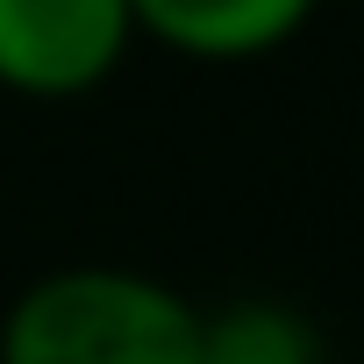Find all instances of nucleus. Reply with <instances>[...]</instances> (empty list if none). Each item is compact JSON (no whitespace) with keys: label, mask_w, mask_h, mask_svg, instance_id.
Masks as SVG:
<instances>
[{"label":"nucleus","mask_w":364,"mask_h":364,"mask_svg":"<svg viewBox=\"0 0 364 364\" xmlns=\"http://www.w3.org/2000/svg\"><path fill=\"white\" fill-rule=\"evenodd\" d=\"M193 364H328V336L307 307L243 293L222 307H200V350Z\"/></svg>","instance_id":"4"},{"label":"nucleus","mask_w":364,"mask_h":364,"mask_svg":"<svg viewBox=\"0 0 364 364\" xmlns=\"http://www.w3.org/2000/svg\"><path fill=\"white\" fill-rule=\"evenodd\" d=\"M200 307L129 264H65L15 293L0 364H193Z\"/></svg>","instance_id":"1"},{"label":"nucleus","mask_w":364,"mask_h":364,"mask_svg":"<svg viewBox=\"0 0 364 364\" xmlns=\"http://www.w3.org/2000/svg\"><path fill=\"white\" fill-rule=\"evenodd\" d=\"M136 43L129 0H0V93L86 100Z\"/></svg>","instance_id":"2"},{"label":"nucleus","mask_w":364,"mask_h":364,"mask_svg":"<svg viewBox=\"0 0 364 364\" xmlns=\"http://www.w3.org/2000/svg\"><path fill=\"white\" fill-rule=\"evenodd\" d=\"M321 0H129L136 36L193 65H250L286 50Z\"/></svg>","instance_id":"3"}]
</instances>
